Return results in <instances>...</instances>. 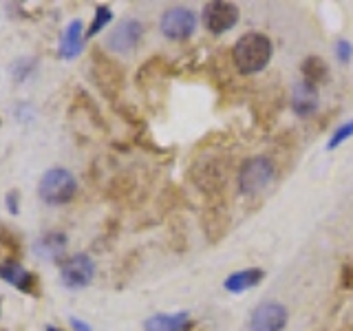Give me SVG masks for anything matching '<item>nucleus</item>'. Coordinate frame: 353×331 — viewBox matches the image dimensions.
Here are the masks:
<instances>
[{
	"label": "nucleus",
	"mask_w": 353,
	"mask_h": 331,
	"mask_svg": "<svg viewBox=\"0 0 353 331\" xmlns=\"http://www.w3.org/2000/svg\"><path fill=\"white\" fill-rule=\"evenodd\" d=\"M239 22V7L228 0H214L203 9V25L212 33H225Z\"/></svg>",
	"instance_id": "6"
},
{
	"label": "nucleus",
	"mask_w": 353,
	"mask_h": 331,
	"mask_svg": "<svg viewBox=\"0 0 353 331\" xmlns=\"http://www.w3.org/2000/svg\"><path fill=\"white\" fill-rule=\"evenodd\" d=\"M77 190V181L71 174V170L66 168H51L42 174L38 194L44 203L49 205H62L66 201H71L73 194Z\"/></svg>",
	"instance_id": "3"
},
{
	"label": "nucleus",
	"mask_w": 353,
	"mask_h": 331,
	"mask_svg": "<svg viewBox=\"0 0 353 331\" xmlns=\"http://www.w3.org/2000/svg\"><path fill=\"white\" fill-rule=\"evenodd\" d=\"M272 40L268 36L256 31H248L236 40L234 49H232V62H234L236 71L243 75H252L263 71L272 60Z\"/></svg>",
	"instance_id": "1"
},
{
	"label": "nucleus",
	"mask_w": 353,
	"mask_h": 331,
	"mask_svg": "<svg viewBox=\"0 0 353 331\" xmlns=\"http://www.w3.org/2000/svg\"><path fill=\"white\" fill-rule=\"evenodd\" d=\"M0 279L7 281L9 285L18 287L20 292H27V294H36L33 287H36V279L33 274H29L18 261H7L0 265Z\"/></svg>",
	"instance_id": "11"
},
{
	"label": "nucleus",
	"mask_w": 353,
	"mask_h": 331,
	"mask_svg": "<svg viewBox=\"0 0 353 331\" xmlns=\"http://www.w3.org/2000/svg\"><path fill=\"white\" fill-rule=\"evenodd\" d=\"M301 71H303L305 82L314 86L320 82H327V77H329V66L323 58H318V55H309L307 60H303Z\"/></svg>",
	"instance_id": "14"
},
{
	"label": "nucleus",
	"mask_w": 353,
	"mask_h": 331,
	"mask_svg": "<svg viewBox=\"0 0 353 331\" xmlns=\"http://www.w3.org/2000/svg\"><path fill=\"white\" fill-rule=\"evenodd\" d=\"M84 49V29L82 20H71L60 38V55L64 60H73Z\"/></svg>",
	"instance_id": "10"
},
{
	"label": "nucleus",
	"mask_w": 353,
	"mask_h": 331,
	"mask_svg": "<svg viewBox=\"0 0 353 331\" xmlns=\"http://www.w3.org/2000/svg\"><path fill=\"white\" fill-rule=\"evenodd\" d=\"M316 108H318V88L314 84L305 82V80L301 84H296L294 91H292V110L294 113L301 115V117H307V115L316 113Z\"/></svg>",
	"instance_id": "9"
},
{
	"label": "nucleus",
	"mask_w": 353,
	"mask_h": 331,
	"mask_svg": "<svg viewBox=\"0 0 353 331\" xmlns=\"http://www.w3.org/2000/svg\"><path fill=\"white\" fill-rule=\"evenodd\" d=\"M7 210L11 214H18V192L16 190H11L7 194Z\"/></svg>",
	"instance_id": "20"
},
{
	"label": "nucleus",
	"mask_w": 353,
	"mask_h": 331,
	"mask_svg": "<svg viewBox=\"0 0 353 331\" xmlns=\"http://www.w3.org/2000/svg\"><path fill=\"white\" fill-rule=\"evenodd\" d=\"M110 20H113V11H110V7H106V5L95 7V18H93L91 27H88V31H86V38L97 36V33L102 31Z\"/></svg>",
	"instance_id": "16"
},
{
	"label": "nucleus",
	"mask_w": 353,
	"mask_h": 331,
	"mask_svg": "<svg viewBox=\"0 0 353 331\" xmlns=\"http://www.w3.org/2000/svg\"><path fill=\"white\" fill-rule=\"evenodd\" d=\"M66 248V237L60 234V232H49L38 239L36 243V252L40 254L42 259H55L58 254H62Z\"/></svg>",
	"instance_id": "15"
},
{
	"label": "nucleus",
	"mask_w": 353,
	"mask_h": 331,
	"mask_svg": "<svg viewBox=\"0 0 353 331\" xmlns=\"http://www.w3.org/2000/svg\"><path fill=\"white\" fill-rule=\"evenodd\" d=\"M143 36V27L139 20H124L119 22V25L108 33L106 38V47L115 53H130L137 49V44Z\"/></svg>",
	"instance_id": "7"
},
{
	"label": "nucleus",
	"mask_w": 353,
	"mask_h": 331,
	"mask_svg": "<svg viewBox=\"0 0 353 331\" xmlns=\"http://www.w3.org/2000/svg\"><path fill=\"white\" fill-rule=\"evenodd\" d=\"M47 331H60V329H55V327H47Z\"/></svg>",
	"instance_id": "22"
},
{
	"label": "nucleus",
	"mask_w": 353,
	"mask_h": 331,
	"mask_svg": "<svg viewBox=\"0 0 353 331\" xmlns=\"http://www.w3.org/2000/svg\"><path fill=\"white\" fill-rule=\"evenodd\" d=\"M71 325L75 327V331H91V327H88L86 323H82L80 318H71Z\"/></svg>",
	"instance_id": "21"
},
{
	"label": "nucleus",
	"mask_w": 353,
	"mask_h": 331,
	"mask_svg": "<svg viewBox=\"0 0 353 331\" xmlns=\"http://www.w3.org/2000/svg\"><path fill=\"white\" fill-rule=\"evenodd\" d=\"M336 55H338V60H340V62H349V60H351V55H353L351 42L340 40V42L336 44Z\"/></svg>",
	"instance_id": "18"
},
{
	"label": "nucleus",
	"mask_w": 353,
	"mask_h": 331,
	"mask_svg": "<svg viewBox=\"0 0 353 331\" xmlns=\"http://www.w3.org/2000/svg\"><path fill=\"white\" fill-rule=\"evenodd\" d=\"M274 177H276L274 161L270 157L256 154V157H250L248 161H243L239 170V190L248 197H254L263 190H268L270 183L274 181Z\"/></svg>",
	"instance_id": "2"
},
{
	"label": "nucleus",
	"mask_w": 353,
	"mask_h": 331,
	"mask_svg": "<svg viewBox=\"0 0 353 331\" xmlns=\"http://www.w3.org/2000/svg\"><path fill=\"white\" fill-rule=\"evenodd\" d=\"M340 285L345 287V290H351L353 292V261L347 263L345 268H342V274H340Z\"/></svg>",
	"instance_id": "19"
},
{
	"label": "nucleus",
	"mask_w": 353,
	"mask_h": 331,
	"mask_svg": "<svg viewBox=\"0 0 353 331\" xmlns=\"http://www.w3.org/2000/svg\"><path fill=\"white\" fill-rule=\"evenodd\" d=\"M263 270L259 268H252V270H241V272H234V274H230L228 279H225V290L232 292V294H241V292H245L250 290V287L254 285H259L263 281Z\"/></svg>",
	"instance_id": "12"
},
{
	"label": "nucleus",
	"mask_w": 353,
	"mask_h": 331,
	"mask_svg": "<svg viewBox=\"0 0 353 331\" xmlns=\"http://www.w3.org/2000/svg\"><path fill=\"white\" fill-rule=\"evenodd\" d=\"M161 33L170 40H185L194 33L196 27V16L192 9L188 7H172L161 16Z\"/></svg>",
	"instance_id": "5"
},
{
	"label": "nucleus",
	"mask_w": 353,
	"mask_h": 331,
	"mask_svg": "<svg viewBox=\"0 0 353 331\" xmlns=\"http://www.w3.org/2000/svg\"><path fill=\"white\" fill-rule=\"evenodd\" d=\"M146 331H185L188 314H157L146 320Z\"/></svg>",
	"instance_id": "13"
},
{
	"label": "nucleus",
	"mask_w": 353,
	"mask_h": 331,
	"mask_svg": "<svg viewBox=\"0 0 353 331\" xmlns=\"http://www.w3.org/2000/svg\"><path fill=\"white\" fill-rule=\"evenodd\" d=\"M349 137H353V119L351 121H347V124H342L334 135H331V139H329V143H327V148L329 150H334V148H338L342 141H347Z\"/></svg>",
	"instance_id": "17"
},
{
	"label": "nucleus",
	"mask_w": 353,
	"mask_h": 331,
	"mask_svg": "<svg viewBox=\"0 0 353 331\" xmlns=\"http://www.w3.org/2000/svg\"><path fill=\"white\" fill-rule=\"evenodd\" d=\"M95 276V263L88 254H73L60 265V279L69 290H82Z\"/></svg>",
	"instance_id": "4"
},
{
	"label": "nucleus",
	"mask_w": 353,
	"mask_h": 331,
	"mask_svg": "<svg viewBox=\"0 0 353 331\" xmlns=\"http://www.w3.org/2000/svg\"><path fill=\"white\" fill-rule=\"evenodd\" d=\"M285 325H287V309L276 301L261 303L250 316L252 331H281Z\"/></svg>",
	"instance_id": "8"
}]
</instances>
